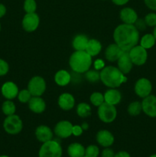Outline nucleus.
Segmentation results:
<instances>
[{
    "mask_svg": "<svg viewBox=\"0 0 156 157\" xmlns=\"http://www.w3.org/2000/svg\"><path fill=\"white\" fill-rule=\"evenodd\" d=\"M113 38L121 49L124 52H129L139 42V32L134 25L122 24L115 29Z\"/></svg>",
    "mask_w": 156,
    "mask_h": 157,
    "instance_id": "obj_1",
    "label": "nucleus"
},
{
    "mask_svg": "<svg viewBox=\"0 0 156 157\" xmlns=\"http://www.w3.org/2000/svg\"><path fill=\"white\" fill-rule=\"evenodd\" d=\"M100 80L106 87L116 88L126 82L127 78L118 67L108 66L103 67L100 71Z\"/></svg>",
    "mask_w": 156,
    "mask_h": 157,
    "instance_id": "obj_2",
    "label": "nucleus"
},
{
    "mask_svg": "<svg viewBox=\"0 0 156 157\" xmlns=\"http://www.w3.org/2000/svg\"><path fill=\"white\" fill-rule=\"evenodd\" d=\"M69 64L72 70L76 73H85L90 70L92 57L86 51H76L70 56Z\"/></svg>",
    "mask_w": 156,
    "mask_h": 157,
    "instance_id": "obj_3",
    "label": "nucleus"
},
{
    "mask_svg": "<svg viewBox=\"0 0 156 157\" xmlns=\"http://www.w3.org/2000/svg\"><path fill=\"white\" fill-rule=\"evenodd\" d=\"M39 157H61L62 156V148L56 140H50L44 143L40 148Z\"/></svg>",
    "mask_w": 156,
    "mask_h": 157,
    "instance_id": "obj_4",
    "label": "nucleus"
},
{
    "mask_svg": "<svg viewBox=\"0 0 156 157\" xmlns=\"http://www.w3.org/2000/svg\"><path fill=\"white\" fill-rule=\"evenodd\" d=\"M98 117L99 120L106 124L113 122L117 116V111L114 105L104 102L98 108Z\"/></svg>",
    "mask_w": 156,
    "mask_h": 157,
    "instance_id": "obj_5",
    "label": "nucleus"
},
{
    "mask_svg": "<svg viewBox=\"0 0 156 157\" xmlns=\"http://www.w3.org/2000/svg\"><path fill=\"white\" fill-rule=\"evenodd\" d=\"M3 127L5 131L11 135H15L19 133L23 128V124L21 118L17 115L7 116L3 123Z\"/></svg>",
    "mask_w": 156,
    "mask_h": 157,
    "instance_id": "obj_6",
    "label": "nucleus"
},
{
    "mask_svg": "<svg viewBox=\"0 0 156 157\" xmlns=\"http://www.w3.org/2000/svg\"><path fill=\"white\" fill-rule=\"evenodd\" d=\"M28 90L32 97H40L44 93L46 90V82L43 78L40 76L33 77L29 81L28 84Z\"/></svg>",
    "mask_w": 156,
    "mask_h": 157,
    "instance_id": "obj_7",
    "label": "nucleus"
},
{
    "mask_svg": "<svg viewBox=\"0 0 156 157\" xmlns=\"http://www.w3.org/2000/svg\"><path fill=\"white\" fill-rule=\"evenodd\" d=\"M130 58L134 64L138 66L143 65L147 61L148 54L146 49L141 45H136L128 52Z\"/></svg>",
    "mask_w": 156,
    "mask_h": 157,
    "instance_id": "obj_8",
    "label": "nucleus"
},
{
    "mask_svg": "<svg viewBox=\"0 0 156 157\" xmlns=\"http://www.w3.org/2000/svg\"><path fill=\"white\" fill-rule=\"evenodd\" d=\"M151 90H152V85L151 81L145 78L138 80L135 85V92L138 96L142 98H145L150 95Z\"/></svg>",
    "mask_w": 156,
    "mask_h": 157,
    "instance_id": "obj_9",
    "label": "nucleus"
},
{
    "mask_svg": "<svg viewBox=\"0 0 156 157\" xmlns=\"http://www.w3.org/2000/svg\"><path fill=\"white\" fill-rule=\"evenodd\" d=\"M39 22V16L35 12L26 13L22 20V27L26 32H32L38 29Z\"/></svg>",
    "mask_w": 156,
    "mask_h": 157,
    "instance_id": "obj_10",
    "label": "nucleus"
},
{
    "mask_svg": "<svg viewBox=\"0 0 156 157\" xmlns=\"http://www.w3.org/2000/svg\"><path fill=\"white\" fill-rule=\"evenodd\" d=\"M142 110L150 117H156V97L148 95L143 99L142 102Z\"/></svg>",
    "mask_w": 156,
    "mask_h": 157,
    "instance_id": "obj_11",
    "label": "nucleus"
},
{
    "mask_svg": "<svg viewBox=\"0 0 156 157\" xmlns=\"http://www.w3.org/2000/svg\"><path fill=\"white\" fill-rule=\"evenodd\" d=\"M73 125L67 121L58 122L54 127V133L60 138H67L72 135Z\"/></svg>",
    "mask_w": 156,
    "mask_h": 157,
    "instance_id": "obj_12",
    "label": "nucleus"
},
{
    "mask_svg": "<svg viewBox=\"0 0 156 157\" xmlns=\"http://www.w3.org/2000/svg\"><path fill=\"white\" fill-rule=\"evenodd\" d=\"M117 61L118 68L119 69V71L124 75L129 73L130 71L132 68L133 63L128 55V52H124Z\"/></svg>",
    "mask_w": 156,
    "mask_h": 157,
    "instance_id": "obj_13",
    "label": "nucleus"
},
{
    "mask_svg": "<svg viewBox=\"0 0 156 157\" xmlns=\"http://www.w3.org/2000/svg\"><path fill=\"white\" fill-rule=\"evenodd\" d=\"M2 94L8 100H12L18 96V88L15 83L8 81L2 86Z\"/></svg>",
    "mask_w": 156,
    "mask_h": 157,
    "instance_id": "obj_14",
    "label": "nucleus"
},
{
    "mask_svg": "<svg viewBox=\"0 0 156 157\" xmlns=\"http://www.w3.org/2000/svg\"><path fill=\"white\" fill-rule=\"evenodd\" d=\"M96 141L103 147H110L114 143V136L110 131L106 130H100L96 134Z\"/></svg>",
    "mask_w": 156,
    "mask_h": 157,
    "instance_id": "obj_15",
    "label": "nucleus"
},
{
    "mask_svg": "<svg viewBox=\"0 0 156 157\" xmlns=\"http://www.w3.org/2000/svg\"><path fill=\"white\" fill-rule=\"evenodd\" d=\"M123 52L124 51L115 43V44H110L106 48L105 52V57L109 61L113 62V61H117Z\"/></svg>",
    "mask_w": 156,
    "mask_h": 157,
    "instance_id": "obj_16",
    "label": "nucleus"
},
{
    "mask_svg": "<svg viewBox=\"0 0 156 157\" xmlns=\"http://www.w3.org/2000/svg\"><path fill=\"white\" fill-rule=\"evenodd\" d=\"M35 136L38 141L41 143H46L47 141L51 140L53 138V132L50 127L44 125H41L37 127L35 130Z\"/></svg>",
    "mask_w": 156,
    "mask_h": 157,
    "instance_id": "obj_17",
    "label": "nucleus"
},
{
    "mask_svg": "<svg viewBox=\"0 0 156 157\" xmlns=\"http://www.w3.org/2000/svg\"><path fill=\"white\" fill-rule=\"evenodd\" d=\"M75 99L72 94L69 93H64L60 95L58 98V105L62 110H70L74 107Z\"/></svg>",
    "mask_w": 156,
    "mask_h": 157,
    "instance_id": "obj_18",
    "label": "nucleus"
},
{
    "mask_svg": "<svg viewBox=\"0 0 156 157\" xmlns=\"http://www.w3.org/2000/svg\"><path fill=\"white\" fill-rule=\"evenodd\" d=\"M29 109L35 113H41L45 110L46 104L40 97H32L28 101Z\"/></svg>",
    "mask_w": 156,
    "mask_h": 157,
    "instance_id": "obj_19",
    "label": "nucleus"
},
{
    "mask_svg": "<svg viewBox=\"0 0 156 157\" xmlns=\"http://www.w3.org/2000/svg\"><path fill=\"white\" fill-rule=\"evenodd\" d=\"M120 18L124 24L134 25L138 19L137 13L131 8H124L120 12Z\"/></svg>",
    "mask_w": 156,
    "mask_h": 157,
    "instance_id": "obj_20",
    "label": "nucleus"
},
{
    "mask_svg": "<svg viewBox=\"0 0 156 157\" xmlns=\"http://www.w3.org/2000/svg\"><path fill=\"white\" fill-rule=\"evenodd\" d=\"M122 99V95L121 93L118 90L115 88H111L110 90H106L104 94V101L107 104H112V105L116 106V104H119Z\"/></svg>",
    "mask_w": 156,
    "mask_h": 157,
    "instance_id": "obj_21",
    "label": "nucleus"
},
{
    "mask_svg": "<svg viewBox=\"0 0 156 157\" xmlns=\"http://www.w3.org/2000/svg\"><path fill=\"white\" fill-rule=\"evenodd\" d=\"M54 81L58 85L61 87L67 85L71 81V75L65 70H60L55 74Z\"/></svg>",
    "mask_w": 156,
    "mask_h": 157,
    "instance_id": "obj_22",
    "label": "nucleus"
},
{
    "mask_svg": "<svg viewBox=\"0 0 156 157\" xmlns=\"http://www.w3.org/2000/svg\"><path fill=\"white\" fill-rule=\"evenodd\" d=\"M67 153L70 157H83L85 156V148L80 144L73 143L67 148Z\"/></svg>",
    "mask_w": 156,
    "mask_h": 157,
    "instance_id": "obj_23",
    "label": "nucleus"
},
{
    "mask_svg": "<svg viewBox=\"0 0 156 157\" xmlns=\"http://www.w3.org/2000/svg\"><path fill=\"white\" fill-rule=\"evenodd\" d=\"M101 49H102V44L98 40L90 39L87 43L85 51L90 56L94 57L99 55V52H101Z\"/></svg>",
    "mask_w": 156,
    "mask_h": 157,
    "instance_id": "obj_24",
    "label": "nucleus"
},
{
    "mask_svg": "<svg viewBox=\"0 0 156 157\" xmlns=\"http://www.w3.org/2000/svg\"><path fill=\"white\" fill-rule=\"evenodd\" d=\"M89 39L86 35H77L73 40V47L75 51H85Z\"/></svg>",
    "mask_w": 156,
    "mask_h": 157,
    "instance_id": "obj_25",
    "label": "nucleus"
},
{
    "mask_svg": "<svg viewBox=\"0 0 156 157\" xmlns=\"http://www.w3.org/2000/svg\"><path fill=\"white\" fill-rule=\"evenodd\" d=\"M76 113L80 117H88L91 115V107L87 103H80L76 107Z\"/></svg>",
    "mask_w": 156,
    "mask_h": 157,
    "instance_id": "obj_26",
    "label": "nucleus"
},
{
    "mask_svg": "<svg viewBox=\"0 0 156 157\" xmlns=\"http://www.w3.org/2000/svg\"><path fill=\"white\" fill-rule=\"evenodd\" d=\"M155 41L156 40L154 35L151 34H146L141 38L140 45L147 50V49L152 48L155 44Z\"/></svg>",
    "mask_w": 156,
    "mask_h": 157,
    "instance_id": "obj_27",
    "label": "nucleus"
},
{
    "mask_svg": "<svg viewBox=\"0 0 156 157\" xmlns=\"http://www.w3.org/2000/svg\"><path fill=\"white\" fill-rule=\"evenodd\" d=\"M142 110V103L139 102V101H134V102H132L128 107V113H129L131 116H133V117L138 116V115L140 114Z\"/></svg>",
    "mask_w": 156,
    "mask_h": 157,
    "instance_id": "obj_28",
    "label": "nucleus"
},
{
    "mask_svg": "<svg viewBox=\"0 0 156 157\" xmlns=\"http://www.w3.org/2000/svg\"><path fill=\"white\" fill-rule=\"evenodd\" d=\"M2 110L3 113L6 116H10V115L15 114V105L11 100L5 101L2 106Z\"/></svg>",
    "mask_w": 156,
    "mask_h": 157,
    "instance_id": "obj_29",
    "label": "nucleus"
},
{
    "mask_svg": "<svg viewBox=\"0 0 156 157\" xmlns=\"http://www.w3.org/2000/svg\"><path fill=\"white\" fill-rule=\"evenodd\" d=\"M90 102L92 104L96 107H99L102 103L105 102L104 101V95L99 92H94L91 94L90 98Z\"/></svg>",
    "mask_w": 156,
    "mask_h": 157,
    "instance_id": "obj_30",
    "label": "nucleus"
},
{
    "mask_svg": "<svg viewBox=\"0 0 156 157\" xmlns=\"http://www.w3.org/2000/svg\"><path fill=\"white\" fill-rule=\"evenodd\" d=\"M85 78L89 82L95 83L100 80V72L97 71H87L85 72Z\"/></svg>",
    "mask_w": 156,
    "mask_h": 157,
    "instance_id": "obj_31",
    "label": "nucleus"
},
{
    "mask_svg": "<svg viewBox=\"0 0 156 157\" xmlns=\"http://www.w3.org/2000/svg\"><path fill=\"white\" fill-rule=\"evenodd\" d=\"M17 97H18V99L20 102L25 104V103H28V101L32 98V95L31 94L28 89H24V90H21V91L18 92Z\"/></svg>",
    "mask_w": 156,
    "mask_h": 157,
    "instance_id": "obj_32",
    "label": "nucleus"
},
{
    "mask_svg": "<svg viewBox=\"0 0 156 157\" xmlns=\"http://www.w3.org/2000/svg\"><path fill=\"white\" fill-rule=\"evenodd\" d=\"M37 9V3L35 0H24V9L26 13H34Z\"/></svg>",
    "mask_w": 156,
    "mask_h": 157,
    "instance_id": "obj_33",
    "label": "nucleus"
},
{
    "mask_svg": "<svg viewBox=\"0 0 156 157\" xmlns=\"http://www.w3.org/2000/svg\"><path fill=\"white\" fill-rule=\"evenodd\" d=\"M99 150L96 146L90 145L85 149V156L87 157H97L99 156Z\"/></svg>",
    "mask_w": 156,
    "mask_h": 157,
    "instance_id": "obj_34",
    "label": "nucleus"
},
{
    "mask_svg": "<svg viewBox=\"0 0 156 157\" xmlns=\"http://www.w3.org/2000/svg\"><path fill=\"white\" fill-rule=\"evenodd\" d=\"M145 21L146 25L150 27L156 26V14L155 13H149L145 16Z\"/></svg>",
    "mask_w": 156,
    "mask_h": 157,
    "instance_id": "obj_35",
    "label": "nucleus"
},
{
    "mask_svg": "<svg viewBox=\"0 0 156 157\" xmlns=\"http://www.w3.org/2000/svg\"><path fill=\"white\" fill-rule=\"evenodd\" d=\"M9 64L5 60L0 59V76H4L9 72Z\"/></svg>",
    "mask_w": 156,
    "mask_h": 157,
    "instance_id": "obj_36",
    "label": "nucleus"
},
{
    "mask_svg": "<svg viewBox=\"0 0 156 157\" xmlns=\"http://www.w3.org/2000/svg\"><path fill=\"white\" fill-rule=\"evenodd\" d=\"M135 27L137 29V30L139 31H144L146 29V23H145V19H137L136 21V22L134 23Z\"/></svg>",
    "mask_w": 156,
    "mask_h": 157,
    "instance_id": "obj_37",
    "label": "nucleus"
},
{
    "mask_svg": "<svg viewBox=\"0 0 156 157\" xmlns=\"http://www.w3.org/2000/svg\"><path fill=\"white\" fill-rule=\"evenodd\" d=\"M83 128L82 127L78 125L73 126V128H72V134L75 136H80L83 133Z\"/></svg>",
    "mask_w": 156,
    "mask_h": 157,
    "instance_id": "obj_38",
    "label": "nucleus"
},
{
    "mask_svg": "<svg viewBox=\"0 0 156 157\" xmlns=\"http://www.w3.org/2000/svg\"><path fill=\"white\" fill-rule=\"evenodd\" d=\"M115 153L112 149H110L109 147H106L102 152L101 156L102 157H114Z\"/></svg>",
    "mask_w": 156,
    "mask_h": 157,
    "instance_id": "obj_39",
    "label": "nucleus"
},
{
    "mask_svg": "<svg viewBox=\"0 0 156 157\" xmlns=\"http://www.w3.org/2000/svg\"><path fill=\"white\" fill-rule=\"evenodd\" d=\"M105 66V63H104V61H102V60L101 59H97L94 62V67L95 69H96V71L98 70H102L103 67Z\"/></svg>",
    "mask_w": 156,
    "mask_h": 157,
    "instance_id": "obj_40",
    "label": "nucleus"
},
{
    "mask_svg": "<svg viewBox=\"0 0 156 157\" xmlns=\"http://www.w3.org/2000/svg\"><path fill=\"white\" fill-rule=\"evenodd\" d=\"M145 5L151 10L156 11V0H144Z\"/></svg>",
    "mask_w": 156,
    "mask_h": 157,
    "instance_id": "obj_41",
    "label": "nucleus"
},
{
    "mask_svg": "<svg viewBox=\"0 0 156 157\" xmlns=\"http://www.w3.org/2000/svg\"><path fill=\"white\" fill-rule=\"evenodd\" d=\"M114 157H131V156H130L129 153H127V152L120 151V152H118L117 153H116Z\"/></svg>",
    "mask_w": 156,
    "mask_h": 157,
    "instance_id": "obj_42",
    "label": "nucleus"
},
{
    "mask_svg": "<svg viewBox=\"0 0 156 157\" xmlns=\"http://www.w3.org/2000/svg\"><path fill=\"white\" fill-rule=\"evenodd\" d=\"M128 1L129 0H112V2L117 6H123V5L126 4Z\"/></svg>",
    "mask_w": 156,
    "mask_h": 157,
    "instance_id": "obj_43",
    "label": "nucleus"
},
{
    "mask_svg": "<svg viewBox=\"0 0 156 157\" xmlns=\"http://www.w3.org/2000/svg\"><path fill=\"white\" fill-rule=\"evenodd\" d=\"M6 13V8L3 4L0 3V18H2Z\"/></svg>",
    "mask_w": 156,
    "mask_h": 157,
    "instance_id": "obj_44",
    "label": "nucleus"
},
{
    "mask_svg": "<svg viewBox=\"0 0 156 157\" xmlns=\"http://www.w3.org/2000/svg\"><path fill=\"white\" fill-rule=\"evenodd\" d=\"M82 128H83V130H87V129H88V124H84L82 125Z\"/></svg>",
    "mask_w": 156,
    "mask_h": 157,
    "instance_id": "obj_45",
    "label": "nucleus"
},
{
    "mask_svg": "<svg viewBox=\"0 0 156 157\" xmlns=\"http://www.w3.org/2000/svg\"><path fill=\"white\" fill-rule=\"evenodd\" d=\"M153 35H154V38H155V40H156V26H155V27H154V32H153Z\"/></svg>",
    "mask_w": 156,
    "mask_h": 157,
    "instance_id": "obj_46",
    "label": "nucleus"
},
{
    "mask_svg": "<svg viewBox=\"0 0 156 157\" xmlns=\"http://www.w3.org/2000/svg\"><path fill=\"white\" fill-rule=\"evenodd\" d=\"M0 157H9V156H6V155H2V156H0Z\"/></svg>",
    "mask_w": 156,
    "mask_h": 157,
    "instance_id": "obj_47",
    "label": "nucleus"
},
{
    "mask_svg": "<svg viewBox=\"0 0 156 157\" xmlns=\"http://www.w3.org/2000/svg\"><path fill=\"white\" fill-rule=\"evenodd\" d=\"M150 157H156V154H154V155H151Z\"/></svg>",
    "mask_w": 156,
    "mask_h": 157,
    "instance_id": "obj_48",
    "label": "nucleus"
},
{
    "mask_svg": "<svg viewBox=\"0 0 156 157\" xmlns=\"http://www.w3.org/2000/svg\"><path fill=\"white\" fill-rule=\"evenodd\" d=\"M0 31H1V25H0Z\"/></svg>",
    "mask_w": 156,
    "mask_h": 157,
    "instance_id": "obj_49",
    "label": "nucleus"
},
{
    "mask_svg": "<svg viewBox=\"0 0 156 157\" xmlns=\"http://www.w3.org/2000/svg\"><path fill=\"white\" fill-rule=\"evenodd\" d=\"M83 157H87V156H83Z\"/></svg>",
    "mask_w": 156,
    "mask_h": 157,
    "instance_id": "obj_50",
    "label": "nucleus"
}]
</instances>
